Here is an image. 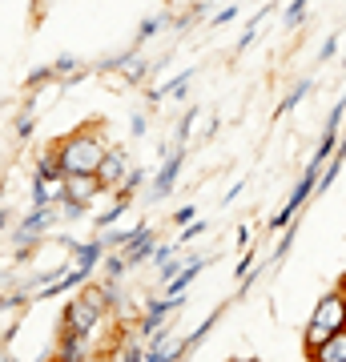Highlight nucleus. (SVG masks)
<instances>
[{"mask_svg":"<svg viewBox=\"0 0 346 362\" xmlns=\"http://www.w3.org/2000/svg\"><path fill=\"white\" fill-rule=\"evenodd\" d=\"M342 326H346V286H338V290H330V294H322L318 306H314V314H310L306 350H314L318 342H326V338H330L334 330H342Z\"/></svg>","mask_w":346,"mask_h":362,"instance_id":"1","label":"nucleus"},{"mask_svg":"<svg viewBox=\"0 0 346 362\" xmlns=\"http://www.w3.org/2000/svg\"><path fill=\"white\" fill-rule=\"evenodd\" d=\"M57 157H61L64 177H69V173H97V165H101V157H105V141L93 137L89 129L73 133V137H64V141L57 145Z\"/></svg>","mask_w":346,"mask_h":362,"instance_id":"2","label":"nucleus"},{"mask_svg":"<svg viewBox=\"0 0 346 362\" xmlns=\"http://www.w3.org/2000/svg\"><path fill=\"white\" fill-rule=\"evenodd\" d=\"M185 306V298H149L142 306V322H137V334L142 338H157V334H166L169 326H166V318H173V314Z\"/></svg>","mask_w":346,"mask_h":362,"instance_id":"3","label":"nucleus"},{"mask_svg":"<svg viewBox=\"0 0 346 362\" xmlns=\"http://www.w3.org/2000/svg\"><path fill=\"white\" fill-rule=\"evenodd\" d=\"M101 318H105V310H97L85 294H77V298H69V306H64V314H61V330L93 338V330L101 326Z\"/></svg>","mask_w":346,"mask_h":362,"instance_id":"4","label":"nucleus"},{"mask_svg":"<svg viewBox=\"0 0 346 362\" xmlns=\"http://www.w3.org/2000/svg\"><path fill=\"white\" fill-rule=\"evenodd\" d=\"M318 173H322V169H314V165H306V169H302V181L294 185V194H290V202L282 206V214H278V218L270 221V230H286V226L294 221V214H298V209H306L310 194L318 189Z\"/></svg>","mask_w":346,"mask_h":362,"instance_id":"5","label":"nucleus"},{"mask_svg":"<svg viewBox=\"0 0 346 362\" xmlns=\"http://www.w3.org/2000/svg\"><path fill=\"white\" fill-rule=\"evenodd\" d=\"M49 226H52V209L49 206H33V214H28V218L13 230V242H16V246H25V250H33L40 238H45Z\"/></svg>","mask_w":346,"mask_h":362,"instance_id":"6","label":"nucleus"},{"mask_svg":"<svg viewBox=\"0 0 346 362\" xmlns=\"http://www.w3.org/2000/svg\"><path fill=\"white\" fill-rule=\"evenodd\" d=\"M181 165H185V145L178 141V149L166 157V165L157 169V177H154V202H161V197H169L173 194V185H178V177H181Z\"/></svg>","mask_w":346,"mask_h":362,"instance_id":"7","label":"nucleus"},{"mask_svg":"<svg viewBox=\"0 0 346 362\" xmlns=\"http://www.w3.org/2000/svg\"><path fill=\"white\" fill-rule=\"evenodd\" d=\"M125 173H129V153L125 149H105L101 165H97V177H101L105 189H117V185L125 181Z\"/></svg>","mask_w":346,"mask_h":362,"instance_id":"8","label":"nucleus"},{"mask_svg":"<svg viewBox=\"0 0 346 362\" xmlns=\"http://www.w3.org/2000/svg\"><path fill=\"white\" fill-rule=\"evenodd\" d=\"M101 189L105 185H101L97 173H69V177H64V197H73V202H93Z\"/></svg>","mask_w":346,"mask_h":362,"instance_id":"9","label":"nucleus"},{"mask_svg":"<svg viewBox=\"0 0 346 362\" xmlns=\"http://www.w3.org/2000/svg\"><path fill=\"white\" fill-rule=\"evenodd\" d=\"M154 246H157V233L149 230V226H137V233L129 238V246H125V262H129V266L149 262V258H154Z\"/></svg>","mask_w":346,"mask_h":362,"instance_id":"10","label":"nucleus"},{"mask_svg":"<svg viewBox=\"0 0 346 362\" xmlns=\"http://www.w3.org/2000/svg\"><path fill=\"white\" fill-rule=\"evenodd\" d=\"M64 246L73 250V258H77L73 266H77V270H85L93 278V270H97V266H101V258H105V242H81V246H77V242H69V238H64Z\"/></svg>","mask_w":346,"mask_h":362,"instance_id":"11","label":"nucleus"},{"mask_svg":"<svg viewBox=\"0 0 346 362\" xmlns=\"http://www.w3.org/2000/svg\"><path fill=\"white\" fill-rule=\"evenodd\" d=\"M202 266H209V258L193 254V258L185 262V266H181L178 274H173V278H169V298H181V294H185V290H190V282L197 278V274H202Z\"/></svg>","mask_w":346,"mask_h":362,"instance_id":"12","label":"nucleus"},{"mask_svg":"<svg viewBox=\"0 0 346 362\" xmlns=\"http://www.w3.org/2000/svg\"><path fill=\"white\" fill-rule=\"evenodd\" d=\"M310 358L314 362H346V326L342 330H334L326 342H318V346L310 350Z\"/></svg>","mask_w":346,"mask_h":362,"instance_id":"13","label":"nucleus"},{"mask_svg":"<svg viewBox=\"0 0 346 362\" xmlns=\"http://www.w3.org/2000/svg\"><path fill=\"white\" fill-rule=\"evenodd\" d=\"M57 354H61L64 362L85 358V354H89V334H73V330H61V346H57Z\"/></svg>","mask_w":346,"mask_h":362,"instance_id":"14","label":"nucleus"},{"mask_svg":"<svg viewBox=\"0 0 346 362\" xmlns=\"http://www.w3.org/2000/svg\"><path fill=\"white\" fill-rule=\"evenodd\" d=\"M173 25V13H161V16H149V21H142V28H137V37H133V45L142 49L145 40H154L161 28H169Z\"/></svg>","mask_w":346,"mask_h":362,"instance_id":"15","label":"nucleus"},{"mask_svg":"<svg viewBox=\"0 0 346 362\" xmlns=\"http://www.w3.org/2000/svg\"><path fill=\"white\" fill-rule=\"evenodd\" d=\"M52 69H57V77H61L64 85H73V81H81V77H85V65H81L77 57H61V61H57Z\"/></svg>","mask_w":346,"mask_h":362,"instance_id":"16","label":"nucleus"},{"mask_svg":"<svg viewBox=\"0 0 346 362\" xmlns=\"http://www.w3.org/2000/svg\"><path fill=\"white\" fill-rule=\"evenodd\" d=\"M133 206V197H125V194H117V202L109 209H105V214H97V230H109V226H113L117 218H121V214H125V209Z\"/></svg>","mask_w":346,"mask_h":362,"instance_id":"17","label":"nucleus"},{"mask_svg":"<svg viewBox=\"0 0 346 362\" xmlns=\"http://www.w3.org/2000/svg\"><path fill=\"white\" fill-rule=\"evenodd\" d=\"M310 89H314V81H310V77H306V81H298L294 89H290V93L282 97V105H278V117H282V113H290V109H294V105L302 101V97H306Z\"/></svg>","mask_w":346,"mask_h":362,"instance_id":"18","label":"nucleus"},{"mask_svg":"<svg viewBox=\"0 0 346 362\" xmlns=\"http://www.w3.org/2000/svg\"><path fill=\"white\" fill-rule=\"evenodd\" d=\"M218 322H221V310H214V314H209V318H205L202 326H197V330H193L190 338H185V350H193V346H197V342H205V338H209V330H214V326H218Z\"/></svg>","mask_w":346,"mask_h":362,"instance_id":"19","label":"nucleus"},{"mask_svg":"<svg viewBox=\"0 0 346 362\" xmlns=\"http://www.w3.org/2000/svg\"><path fill=\"white\" fill-rule=\"evenodd\" d=\"M49 81H57V69H52V65H40V69H33V73L25 77V89L37 93L40 85H49Z\"/></svg>","mask_w":346,"mask_h":362,"instance_id":"20","label":"nucleus"},{"mask_svg":"<svg viewBox=\"0 0 346 362\" xmlns=\"http://www.w3.org/2000/svg\"><path fill=\"white\" fill-rule=\"evenodd\" d=\"M101 270H105V278H125V270H129V262H125V254H109V258H101Z\"/></svg>","mask_w":346,"mask_h":362,"instance_id":"21","label":"nucleus"},{"mask_svg":"<svg viewBox=\"0 0 346 362\" xmlns=\"http://www.w3.org/2000/svg\"><path fill=\"white\" fill-rule=\"evenodd\" d=\"M142 185H145V169H133V165H129L125 181H121V185H117V194L133 197V194H137V189H142Z\"/></svg>","mask_w":346,"mask_h":362,"instance_id":"22","label":"nucleus"},{"mask_svg":"<svg viewBox=\"0 0 346 362\" xmlns=\"http://www.w3.org/2000/svg\"><path fill=\"white\" fill-rule=\"evenodd\" d=\"M149 69H154L149 61H137V57H129V61H125V81H129V85H137V81L149 77Z\"/></svg>","mask_w":346,"mask_h":362,"instance_id":"23","label":"nucleus"},{"mask_svg":"<svg viewBox=\"0 0 346 362\" xmlns=\"http://www.w3.org/2000/svg\"><path fill=\"white\" fill-rule=\"evenodd\" d=\"M37 173L40 177H57V173H61V157H57V149H49V153L37 161Z\"/></svg>","mask_w":346,"mask_h":362,"instance_id":"24","label":"nucleus"},{"mask_svg":"<svg viewBox=\"0 0 346 362\" xmlns=\"http://www.w3.org/2000/svg\"><path fill=\"white\" fill-rule=\"evenodd\" d=\"M306 4L310 0H290V8H286V28H298L306 21Z\"/></svg>","mask_w":346,"mask_h":362,"instance_id":"25","label":"nucleus"},{"mask_svg":"<svg viewBox=\"0 0 346 362\" xmlns=\"http://www.w3.org/2000/svg\"><path fill=\"white\" fill-rule=\"evenodd\" d=\"M33 129H37V121H33V113H21L16 117V137H21V141H28V137H33Z\"/></svg>","mask_w":346,"mask_h":362,"instance_id":"26","label":"nucleus"},{"mask_svg":"<svg viewBox=\"0 0 346 362\" xmlns=\"http://www.w3.org/2000/svg\"><path fill=\"white\" fill-rule=\"evenodd\" d=\"M33 206H49V197H45V177L33 173Z\"/></svg>","mask_w":346,"mask_h":362,"instance_id":"27","label":"nucleus"},{"mask_svg":"<svg viewBox=\"0 0 346 362\" xmlns=\"http://www.w3.org/2000/svg\"><path fill=\"white\" fill-rule=\"evenodd\" d=\"M64 218H81V214H85V209H89V202H73V197H64Z\"/></svg>","mask_w":346,"mask_h":362,"instance_id":"28","label":"nucleus"},{"mask_svg":"<svg viewBox=\"0 0 346 362\" xmlns=\"http://www.w3.org/2000/svg\"><path fill=\"white\" fill-rule=\"evenodd\" d=\"M181 266H185V262H178V258H169V262H161V266H157V274H161V282H169V278H173V274H178Z\"/></svg>","mask_w":346,"mask_h":362,"instance_id":"29","label":"nucleus"},{"mask_svg":"<svg viewBox=\"0 0 346 362\" xmlns=\"http://www.w3.org/2000/svg\"><path fill=\"white\" fill-rule=\"evenodd\" d=\"M197 233H205V221H185V233H181L178 242H193Z\"/></svg>","mask_w":346,"mask_h":362,"instance_id":"30","label":"nucleus"},{"mask_svg":"<svg viewBox=\"0 0 346 362\" xmlns=\"http://www.w3.org/2000/svg\"><path fill=\"white\" fill-rule=\"evenodd\" d=\"M129 129H133V137H145V117L133 113V121H129Z\"/></svg>","mask_w":346,"mask_h":362,"instance_id":"31","label":"nucleus"},{"mask_svg":"<svg viewBox=\"0 0 346 362\" xmlns=\"http://www.w3.org/2000/svg\"><path fill=\"white\" fill-rule=\"evenodd\" d=\"M173 258V246H154V262L161 266V262H169Z\"/></svg>","mask_w":346,"mask_h":362,"instance_id":"32","label":"nucleus"},{"mask_svg":"<svg viewBox=\"0 0 346 362\" xmlns=\"http://www.w3.org/2000/svg\"><path fill=\"white\" fill-rule=\"evenodd\" d=\"M334 52H338V40H334V37H326V45H322V52H318V57H322V61H330Z\"/></svg>","mask_w":346,"mask_h":362,"instance_id":"33","label":"nucleus"},{"mask_svg":"<svg viewBox=\"0 0 346 362\" xmlns=\"http://www.w3.org/2000/svg\"><path fill=\"white\" fill-rule=\"evenodd\" d=\"M173 221H178V226H185V221H193V206H181L178 214H173Z\"/></svg>","mask_w":346,"mask_h":362,"instance_id":"34","label":"nucleus"},{"mask_svg":"<svg viewBox=\"0 0 346 362\" xmlns=\"http://www.w3.org/2000/svg\"><path fill=\"white\" fill-rule=\"evenodd\" d=\"M233 16H238V8H221V13L214 16V25H230Z\"/></svg>","mask_w":346,"mask_h":362,"instance_id":"35","label":"nucleus"},{"mask_svg":"<svg viewBox=\"0 0 346 362\" xmlns=\"http://www.w3.org/2000/svg\"><path fill=\"white\" fill-rule=\"evenodd\" d=\"M4 226H8V214H4V209H0V230H4Z\"/></svg>","mask_w":346,"mask_h":362,"instance_id":"36","label":"nucleus"}]
</instances>
